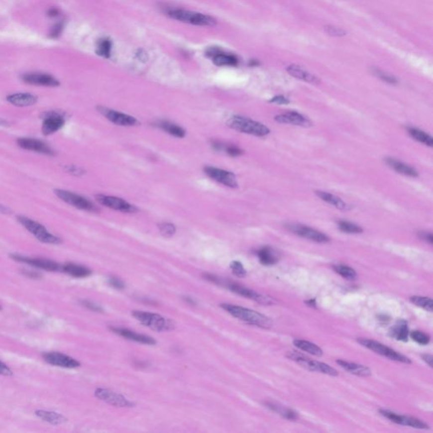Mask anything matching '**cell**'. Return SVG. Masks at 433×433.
<instances>
[{"label": "cell", "mask_w": 433, "mask_h": 433, "mask_svg": "<svg viewBox=\"0 0 433 433\" xmlns=\"http://www.w3.org/2000/svg\"><path fill=\"white\" fill-rule=\"evenodd\" d=\"M221 307L231 316H233V318L250 325L262 328H270L273 325V321L270 318L253 310L232 304H221Z\"/></svg>", "instance_id": "cell-1"}, {"label": "cell", "mask_w": 433, "mask_h": 433, "mask_svg": "<svg viewBox=\"0 0 433 433\" xmlns=\"http://www.w3.org/2000/svg\"><path fill=\"white\" fill-rule=\"evenodd\" d=\"M168 15L180 22L198 26H214L216 25V19L214 17L186 9H171L168 12Z\"/></svg>", "instance_id": "cell-2"}, {"label": "cell", "mask_w": 433, "mask_h": 433, "mask_svg": "<svg viewBox=\"0 0 433 433\" xmlns=\"http://www.w3.org/2000/svg\"><path fill=\"white\" fill-rule=\"evenodd\" d=\"M227 124L230 128L238 130L239 132L256 136H264L270 132L269 129L265 124L241 116H233L228 119Z\"/></svg>", "instance_id": "cell-3"}, {"label": "cell", "mask_w": 433, "mask_h": 433, "mask_svg": "<svg viewBox=\"0 0 433 433\" xmlns=\"http://www.w3.org/2000/svg\"><path fill=\"white\" fill-rule=\"evenodd\" d=\"M17 219L26 230L29 231L33 236L36 237L42 243L50 244V245H59L62 242V239L48 232V229L43 225L35 220L23 216H18Z\"/></svg>", "instance_id": "cell-4"}, {"label": "cell", "mask_w": 433, "mask_h": 433, "mask_svg": "<svg viewBox=\"0 0 433 433\" xmlns=\"http://www.w3.org/2000/svg\"><path fill=\"white\" fill-rule=\"evenodd\" d=\"M132 316L137 321L143 324L144 326L157 332L169 331L174 329V324L171 320L164 318L158 314L142 311H133Z\"/></svg>", "instance_id": "cell-5"}, {"label": "cell", "mask_w": 433, "mask_h": 433, "mask_svg": "<svg viewBox=\"0 0 433 433\" xmlns=\"http://www.w3.org/2000/svg\"><path fill=\"white\" fill-rule=\"evenodd\" d=\"M286 356L290 360L296 361V362L298 363L300 366L304 367L307 370H309V371H317V372H320V373H323V374L334 376V377L338 375V372H337L336 369L329 366L326 363L312 360V359L305 356L304 354H301L299 352H288Z\"/></svg>", "instance_id": "cell-6"}, {"label": "cell", "mask_w": 433, "mask_h": 433, "mask_svg": "<svg viewBox=\"0 0 433 433\" xmlns=\"http://www.w3.org/2000/svg\"><path fill=\"white\" fill-rule=\"evenodd\" d=\"M358 343L361 345L366 347L371 351L375 352L377 354L382 355L383 357L388 358L389 360H394L397 362L405 363V364H411V360L408 357L405 356L404 354H400L395 351L394 349L389 348L388 346L384 345L383 343H379L377 341L365 338V337H359L357 339Z\"/></svg>", "instance_id": "cell-7"}, {"label": "cell", "mask_w": 433, "mask_h": 433, "mask_svg": "<svg viewBox=\"0 0 433 433\" xmlns=\"http://www.w3.org/2000/svg\"><path fill=\"white\" fill-rule=\"evenodd\" d=\"M222 285H225L232 292L235 293L237 295L245 297V298L252 300L256 302H258L259 304L273 305L275 303V301L270 296H265V295L256 292L255 290H250V289L244 287V286H242L237 283H234V282L223 280Z\"/></svg>", "instance_id": "cell-8"}, {"label": "cell", "mask_w": 433, "mask_h": 433, "mask_svg": "<svg viewBox=\"0 0 433 433\" xmlns=\"http://www.w3.org/2000/svg\"><path fill=\"white\" fill-rule=\"evenodd\" d=\"M55 195L60 200H62L63 202L72 206L76 209L88 212L97 211L96 207L93 203L80 195L65 190H55Z\"/></svg>", "instance_id": "cell-9"}, {"label": "cell", "mask_w": 433, "mask_h": 433, "mask_svg": "<svg viewBox=\"0 0 433 433\" xmlns=\"http://www.w3.org/2000/svg\"><path fill=\"white\" fill-rule=\"evenodd\" d=\"M379 414L395 424L411 427V428H417V429H424V430L429 428L427 423L422 422V420L417 419L415 417L402 416V415H399V414L388 411V410H380Z\"/></svg>", "instance_id": "cell-10"}, {"label": "cell", "mask_w": 433, "mask_h": 433, "mask_svg": "<svg viewBox=\"0 0 433 433\" xmlns=\"http://www.w3.org/2000/svg\"><path fill=\"white\" fill-rule=\"evenodd\" d=\"M95 396L102 401L108 403L115 407L124 408V407H131L133 405L132 403L129 402L126 398L117 394L115 392L105 388H98L95 392Z\"/></svg>", "instance_id": "cell-11"}, {"label": "cell", "mask_w": 433, "mask_h": 433, "mask_svg": "<svg viewBox=\"0 0 433 433\" xmlns=\"http://www.w3.org/2000/svg\"><path fill=\"white\" fill-rule=\"evenodd\" d=\"M11 257L16 262H24L42 270L50 271V272L61 271V266L59 263L48 259L32 258V257L20 256V255H13Z\"/></svg>", "instance_id": "cell-12"}, {"label": "cell", "mask_w": 433, "mask_h": 433, "mask_svg": "<svg viewBox=\"0 0 433 433\" xmlns=\"http://www.w3.org/2000/svg\"><path fill=\"white\" fill-rule=\"evenodd\" d=\"M287 228L299 236L313 240L317 243H326L329 241L328 236L319 231L301 224H289Z\"/></svg>", "instance_id": "cell-13"}, {"label": "cell", "mask_w": 433, "mask_h": 433, "mask_svg": "<svg viewBox=\"0 0 433 433\" xmlns=\"http://www.w3.org/2000/svg\"><path fill=\"white\" fill-rule=\"evenodd\" d=\"M204 170L209 177L218 183L222 184V185L231 187V188H236L238 186L236 177L231 172L217 169L215 167H206Z\"/></svg>", "instance_id": "cell-14"}, {"label": "cell", "mask_w": 433, "mask_h": 433, "mask_svg": "<svg viewBox=\"0 0 433 433\" xmlns=\"http://www.w3.org/2000/svg\"><path fill=\"white\" fill-rule=\"evenodd\" d=\"M17 144L20 148L27 151L36 152L40 154L48 155V156L54 155V152L51 149L50 146L47 145L45 142L35 138H19L17 140Z\"/></svg>", "instance_id": "cell-15"}, {"label": "cell", "mask_w": 433, "mask_h": 433, "mask_svg": "<svg viewBox=\"0 0 433 433\" xmlns=\"http://www.w3.org/2000/svg\"><path fill=\"white\" fill-rule=\"evenodd\" d=\"M43 359L50 365L63 368L73 369L81 366L79 361L75 360L74 358L58 352L46 353L43 354Z\"/></svg>", "instance_id": "cell-16"}, {"label": "cell", "mask_w": 433, "mask_h": 433, "mask_svg": "<svg viewBox=\"0 0 433 433\" xmlns=\"http://www.w3.org/2000/svg\"><path fill=\"white\" fill-rule=\"evenodd\" d=\"M97 199L102 205L116 211L123 212V213H135L136 211V209L134 206L130 205L126 201L118 197L99 195L97 197Z\"/></svg>", "instance_id": "cell-17"}, {"label": "cell", "mask_w": 433, "mask_h": 433, "mask_svg": "<svg viewBox=\"0 0 433 433\" xmlns=\"http://www.w3.org/2000/svg\"><path fill=\"white\" fill-rule=\"evenodd\" d=\"M99 112L106 117L108 120L113 124L121 125V126H133L138 124L136 118L132 116L128 115L123 112H118L115 110L108 109L107 108H99Z\"/></svg>", "instance_id": "cell-18"}, {"label": "cell", "mask_w": 433, "mask_h": 433, "mask_svg": "<svg viewBox=\"0 0 433 433\" xmlns=\"http://www.w3.org/2000/svg\"><path fill=\"white\" fill-rule=\"evenodd\" d=\"M22 80L27 84L48 87V88H54L59 85V82L54 78V76H50L48 74L38 73V72L25 74L22 76Z\"/></svg>", "instance_id": "cell-19"}, {"label": "cell", "mask_w": 433, "mask_h": 433, "mask_svg": "<svg viewBox=\"0 0 433 433\" xmlns=\"http://www.w3.org/2000/svg\"><path fill=\"white\" fill-rule=\"evenodd\" d=\"M65 124V118L57 112H48L43 118L42 124V134L50 135L61 129Z\"/></svg>", "instance_id": "cell-20"}, {"label": "cell", "mask_w": 433, "mask_h": 433, "mask_svg": "<svg viewBox=\"0 0 433 433\" xmlns=\"http://www.w3.org/2000/svg\"><path fill=\"white\" fill-rule=\"evenodd\" d=\"M208 55L212 57L213 61L217 66H235L238 65V59L233 54H227L218 48H210Z\"/></svg>", "instance_id": "cell-21"}, {"label": "cell", "mask_w": 433, "mask_h": 433, "mask_svg": "<svg viewBox=\"0 0 433 433\" xmlns=\"http://www.w3.org/2000/svg\"><path fill=\"white\" fill-rule=\"evenodd\" d=\"M275 120L282 124H291L300 126H312L313 123L310 119L297 112H287L276 116Z\"/></svg>", "instance_id": "cell-22"}, {"label": "cell", "mask_w": 433, "mask_h": 433, "mask_svg": "<svg viewBox=\"0 0 433 433\" xmlns=\"http://www.w3.org/2000/svg\"><path fill=\"white\" fill-rule=\"evenodd\" d=\"M111 331L114 332L116 334L119 335L121 337H125L129 340L135 341L137 343H145V344H155L156 341L152 338V337H149L147 335L140 334L137 332L131 331L129 329L122 328V327H111Z\"/></svg>", "instance_id": "cell-23"}, {"label": "cell", "mask_w": 433, "mask_h": 433, "mask_svg": "<svg viewBox=\"0 0 433 433\" xmlns=\"http://www.w3.org/2000/svg\"><path fill=\"white\" fill-rule=\"evenodd\" d=\"M7 101L16 107H30L36 105L37 98L31 93H14L6 98Z\"/></svg>", "instance_id": "cell-24"}, {"label": "cell", "mask_w": 433, "mask_h": 433, "mask_svg": "<svg viewBox=\"0 0 433 433\" xmlns=\"http://www.w3.org/2000/svg\"><path fill=\"white\" fill-rule=\"evenodd\" d=\"M337 365L344 369L345 371H349V373L356 375L359 377H370L371 375V371L367 366H363L360 364H356V363L349 362L343 360H336Z\"/></svg>", "instance_id": "cell-25"}, {"label": "cell", "mask_w": 433, "mask_h": 433, "mask_svg": "<svg viewBox=\"0 0 433 433\" xmlns=\"http://www.w3.org/2000/svg\"><path fill=\"white\" fill-rule=\"evenodd\" d=\"M288 73L290 74V76L296 77L297 79L302 80L305 82H309L312 84L318 85L320 83V80L318 79L317 76H314L313 74H310L309 72L304 71L303 69H301L300 66H297L296 65H291L288 66Z\"/></svg>", "instance_id": "cell-26"}, {"label": "cell", "mask_w": 433, "mask_h": 433, "mask_svg": "<svg viewBox=\"0 0 433 433\" xmlns=\"http://www.w3.org/2000/svg\"><path fill=\"white\" fill-rule=\"evenodd\" d=\"M259 261L266 266L275 264L279 262V254L270 246H264L259 249L256 252Z\"/></svg>", "instance_id": "cell-27"}, {"label": "cell", "mask_w": 433, "mask_h": 433, "mask_svg": "<svg viewBox=\"0 0 433 433\" xmlns=\"http://www.w3.org/2000/svg\"><path fill=\"white\" fill-rule=\"evenodd\" d=\"M61 271L64 273H67L69 275L75 277V278H86L92 274V271L81 265L75 264V263H66L61 265Z\"/></svg>", "instance_id": "cell-28"}, {"label": "cell", "mask_w": 433, "mask_h": 433, "mask_svg": "<svg viewBox=\"0 0 433 433\" xmlns=\"http://www.w3.org/2000/svg\"><path fill=\"white\" fill-rule=\"evenodd\" d=\"M389 333L392 337H394L397 340L407 342L410 334L407 323L405 320L397 322L396 324H394V326L390 329Z\"/></svg>", "instance_id": "cell-29"}, {"label": "cell", "mask_w": 433, "mask_h": 433, "mask_svg": "<svg viewBox=\"0 0 433 433\" xmlns=\"http://www.w3.org/2000/svg\"><path fill=\"white\" fill-rule=\"evenodd\" d=\"M386 162L389 166L391 167L392 169H394L395 171L400 173L401 175H407V176H411V177L418 176V173L416 169H413L412 167L409 166L405 163H402V162L397 161L394 158H387Z\"/></svg>", "instance_id": "cell-30"}, {"label": "cell", "mask_w": 433, "mask_h": 433, "mask_svg": "<svg viewBox=\"0 0 433 433\" xmlns=\"http://www.w3.org/2000/svg\"><path fill=\"white\" fill-rule=\"evenodd\" d=\"M293 343H294V345L297 347L298 349L307 352L308 354H313V355H315V356H318V357H321L322 355L324 354L323 349L319 346L317 345L314 343L309 342V341L296 338V339L293 341Z\"/></svg>", "instance_id": "cell-31"}, {"label": "cell", "mask_w": 433, "mask_h": 433, "mask_svg": "<svg viewBox=\"0 0 433 433\" xmlns=\"http://www.w3.org/2000/svg\"><path fill=\"white\" fill-rule=\"evenodd\" d=\"M36 415L42 421L48 422L53 425H60V424H63L64 422H66V418L59 414L55 413V412L39 411L36 412Z\"/></svg>", "instance_id": "cell-32"}, {"label": "cell", "mask_w": 433, "mask_h": 433, "mask_svg": "<svg viewBox=\"0 0 433 433\" xmlns=\"http://www.w3.org/2000/svg\"><path fill=\"white\" fill-rule=\"evenodd\" d=\"M316 193H317L318 197L321 198L322 200H324V202H326V203H329L331 205L334 206L337 209H340V210H344V209H347L346 203L342 199L338 198V197H336L334 195L330 194V193L324 192H317Z\"/></svg>", "instance_id": "cell-33"}, {"label": "cell", "mask_w": 433, "mask_h": 433, "mask_svg": "<svg viewBox=\"0 0 433 433\" xmlns=\"http://www.w3.org/2000/svg\"><path fill=\"white\" fill-rule=\"evenodd\" d=\"M158 126L164 131L169 133V135H174L175 137L182 138L186 135L185 130L181 127L170 123L169 121H161L158 123Z\"/></svg>", "instance_id": "cell-34"}, {"label": "cell", "mask_w": 433, "mask_h": 433, "mask_svg": "<svg viewBox=\"0 0 433 433\" xmlns=\"http://www.w3.org/2000/svg\"><path fill=\"white\" fill-rule=\"evenodd\" d=\"M267 406L268 408H270L272 411H275L279 415H281L282 417L285 419L290 420V421H296L298 418L299 416L297 412L293 411L291 409L284 408L279 405H274L272 403H267Z\"/></svg>", "instance_id": "cell-35"}, {"label": "cell", "mask_w": 433, "mask_h": 433, "mask_svg": "<svg viewBox=\"0 0 433 433\" xmlns=\"http://www.w3.org/2000/svg\"><path fill=\"white\" fill-rule=\"evenodd\" d=\"M332 268H333V270L337 274L342 276L343 279H348V280H354V279L357 278L356 272L352 267H349V266L343 264H336L332 266Z\"/></svg>", "instance_id": "cell-36"}, {"label": "cell", "mask_w": 433, "mask_h": 433, "mask_svg": "<svg viewBox=\"0 0 433 433\" xmlns=\"http://www.w3.org/2000/svg\"><path fill=\"white\" fill-rule=\"evenodd\" d=\"M409 133H410V135H411V136L416 140V141L425 144L427 146H433V137H432L431 135H428V134H427V133L424 132V131L420 130V129H415V128H410V129H409Z\"/></svg>", "instance_id": "cell-37"}, {"label": "cell", "mask_w": 433, "mask_h": 433, "mask_svg": "<svg viewBox=\"0 0 433 433\" xmlns=\"http://www.w3.org/2000/svg\"><path fill=\"white\" fill-rule=\"evenodd\" d=\"M411 303L416 305L417 307H422V309L428 311L429 313H433V302L432 299L424 296H411L410 299Z\"/></svg>", "instance_id": "cell-38"}, {"label": "cell", "mask_w": 433, "mask_h": 433, "mask_svg": "<svg viewBox=\"0 0 433 433\" xmlns=\"http://www.w3.org/2000/svg\"><path fill=\"white\" fill-rule=\"evenodd\" d=\"M112 50V42L108 38H102L97 45V54L104 58H109Z\"/></svg>", "instance_id": "cell-39"}, {"label": "cell", "mask_w": 433, "mask_h": 433, "mask_svg": "<svg viewBox=\"0 0 433 433\" xmlns=\"http://www.w3.org/2000/svg\"><path fill=\"white\" fill-rule=\"evenodd\" d=\"M409 336H411V338L416 343H419L421 345H428V343H430V336L418 330H414L412 332H410Z\"/></svg>", "instance_id": "cell-40"}, {"label": "cell", "mask_w": 433, "mask_h": 433, "mask_svg": "<svg viewBox=\"0 0 433 433\" xmlns=\"http://www.w3.org/2000/svg\"><path fill=\"white\" fill-rule=\"evenodd\" d=\"M338 228L343 232L349 233H362L363 231L362 228L360 226L352 223V222H346V221H341V222H338Z\"/></svg>", "instance_id": "cell-41"}, {"label": "cell", "mask_w": 433, "mask_h": 433, "mask_svg": "<svg viewBox=\"0 0 433 433\" xmlns=\"http://www.w3.org/2000/svg\"><path fill=\"white\" fill-rule=\"evenodd\" d=\"M230 269L232 270V273L239 278H245L247 274V272L245 270L244 266L242 265L241 262H238V261H233V262H231Z\"/></svg>", "instance_id": "cell-42"}, {"label": "cell", "mask_w": 433, "mask_h": 433, "mask_svg": "<svg viewBox=\"0 0 433 433\" xmlns=\"http://www.w3.org/2000/svg\"><path fill=\"white\" fill-rule=\"evenodd\" d=\"M158 228H159L161 233L163 234V236L165 237L173 236L175 233V231H176L175 225L169 223V222L160 223V224L158 225Z\"/></svg>", "instance_id": "cell-43"}, {"label": "cell", "mask_w": 433, "mask_h": 433, "mask_svg": "<svg viewBox=\"0 0 433 433\" xmlns=\"http://www.w3.org/2000/svg\"><path fill=\"white\" fill-rule=\"evenodd\" d=\"M324 31L332 37H343L346 35V31L343 29L335 26V25H325Z\"/></svg>", "instance_id": "cell-44"}, {"label": "cell", "mask_w": 433, "mask_h": 433, "mask_svg": "<svg viewBox=\"0 0 433 433\" xmlns=\"http://www.w3.org/2000/svg\"><path fill=\"white\" fill-rule=\"evenodd\" d=\"M372 73L374 74L375 76H377L378 78L383 80V82H388L390 84H395L397 83V80L394 76H390L388 74L383 72L381 70L378 69H372Z\"/></svg>", "instance_id": "cell-45"}, {"label": "cell", "mask_w": 433, "mask_h": 433, "mask_svg": "<svg viewBox=\"0 0 433 433\" xmlns=\"http://www.w3.org/2000/svg\"><path fill=\"white\" fill-rule=\"evenodd\" d=\"M108 284L117 290H123L125 286L124 282L120 279H118V277H114V276L108 278Z\"/></svg>", "instance_id": "cell-46"}, {"label": "cell", "mask_w": 433, "mask_h": 433, "mask_svg": "<svg viewBox=\"0 0 433 433\" xmlns=\"http://www.w3.org/2000/svg\"><path fill=\"white\" fill-rule=\"evenodd\" d=\"M226 151H227V153L232 157H237V156L242 154L241 150L239 149V147H237L236 146H233V145L226 146Z\"/></svg>", "instance_id": "cell-47"}, {"label": "cell", "mask_w": 433, "mask_h": 433, "mask_svg": "<svg viewBox=\"0 0 433 433\" xmlns=\"http://www.w3.org/2000/svg\"><path fill=\"white\" fill-rule=\"evenodd\" d=\"M82 305L84 307H87V308H88V309L92 310L93 312H96V313H102L103 312V309H102L101 307H99V305L94 304V303L91 302V301H82Z\"/></svg>", "instance_id": "cell-48"}, {"label": "cell", "mask_w": 433, "mask_h": 433, "mask_svg": "<svg viewBox=\"0 0 433 433\" xmlns=\"http://www.w3.org/2000/svg\"><path fill=\"white\" fill-rule=\"evenodd\" d=\"M270 103H273V104H278V105H289L290 104V100L289 99H286L285 97L284 96H276L273 99H271Z\"/></svg>", "instance_id": "cell-49"}, {"label": "cell", "mask_w": 433, "mask_h": 433, "mask_svg": "<svg viewBox=\"0 0 433 433\" xmlns=\"http://www.w3.org/2000/svg\"><path fill=\"white\" fill-rule=\"evenodd\" d=\"M12 374H13V372H12L11 370L9 369V367L7 366V365L4 364L3 361L0 360V375H3V376H11Z\"/></svg>", "instance_id": "cell-50"}, {"label": "cell", "mask_w": 433, "mask_h": 433, "mask_svg": "<svg viewBox=\"0 0 433 433\" xmlns=\"http://www.w3.org/2000/svg\"><path fill=\"white\" fill-rule=\"evenodd\" d=\"M66 171L75 175H80L82 174V169L76 166H66Z\"/></svg>", "instance_id": "cell-51"}, {"label": "cell", "mask_w": 433, "mask_h": 433, "mask_svg": "<svg viewBox=\"0 0 433 433\" xmlns=\"http://www.w3.org/2000/svg\"><path fill=\"white\" fill-rule=\"evenodd\" d=\"M419 236L421 237L422 239L426 240V241L429 242L430 244H433V237L432 233H427V232H421V233H419Z\"/></svg>", "instance_id": "cell-52"}, {"label": "cell", "mask_w": 433, "mask_h": 433, "mask_svg": "<svg viewBox=\"0 0 433 433\" xmlns=\"http://www.w3.org/2000/svg\"><path fill=\"white\" fill-rule=\"evenodd\" d=\"M422 360H424L430 367H433V355L428 354H422Z\"/></svg>", "instance_id": "cell-53"}, {"label": "cell", "mask_w": 433, "mask_h": 433, "mask_svg": "<svg viewBox=\"0 0 433 433\" xmlns=\"http://www.w3.org/2000/svg\"><path fill=\"white\" fill-rule=\"evenodd\" d=\"M61 27H62V25H56V26L54 28V31L52 32V35H53L54 37H56V36L59 35L60 31H61Z\"/></svg>", "instance_id": "cell-54"}, {"label": "cell", "mask_w": 433, "mask_h": 433, "mask_svg": "<svg viewBox=\"0 0 433 433\" xmlns=\"http://www.w3.org/2000/svg\"><path fill=\"white\" fill-rule=\"evenodd\" d=\"M0 213L1 214H7L8 213H10V210L8 208L4 207V206L0 205Z\"/></svg>", "instance_id": "cell-55"}, {"label": "cell", "mask_w": 433, "mask_h": 433, "mask_svg": "<svg viewBox=\"0 0 433 433\" xmlns=\"http://www.w3.org/2000/svg\"><path fill=\"white\" fill-rule=\"evenodd\" d=\"M306 303H307L309 307H316V306H317V302H316L315 299H313V300L311 299L309 301H306Z\"/></svg>", "instance_id": "cell-56"}, {"label": "cell", "mask_w": 433, "mask_h": 433, "mask_svg": "<svg viewBox=\"0 0 433 433\" xmlns=\"http://www.w3.org/2000/svg\"><path fill=\"white\" fill-rule=\"evenodd\" d=\"M8 124V121L3 119V118H0V125H1V126H7Z\"/></svg>", "instance_id": "cell-57"}, {"label": "cell", "mask_w": 433, "mask_h": 433, "mask_svg": "<svg viewBox=\"0 0 433 433\" xmlns=\"http://www.w3.org/2000/svg\"><path fill=\"white\" fill-rule=\"evenodd\" d=\"M186 301H187V302H189V303H190V304H191V305L195 304L194 301H193V300H192V299L190 298V297H186Z\"/></svg>", "instance_id": "cell-58"}, {"label": "cell", "mask_w": 433, "mask_h": 433, "mask_svg": "<svg viewBox=\"0 0 433 433\" xmlns=\"http://www.w3.org/2000/svg\"><path fill=\"white\" fill-rule=\"evenodd\" d=\"M1 310H2V307H1V306H0V311H1Z\"/></svg>", "instance_id": "cell-59"}]
</instances>
